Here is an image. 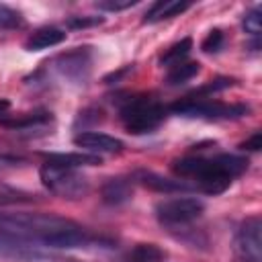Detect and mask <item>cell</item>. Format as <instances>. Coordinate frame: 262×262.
Returning <instances> with one entry per match:
<instances>
[{"label": "cell", "instance_id": "cell-1", "mask_svg": "<svg viewBox=\"0 0 262 262\" xmlns=\"http://www.w3.org/2000/svg\"><path fill=\"white\" fill-rule=\"evenodd\" d=\"M248 170V158L235 154L186 156L172 162V172L192 190L205 194H221L231 182Z\"/></svg>", "mask_w": 262, "mask_h": 262}, {"label": "cell", "instance_id": "cell-2", "mask_svg": "<svg viewBox=\"0 0 262 262\" xmlns=\"http://www.w3.org/2000/svg\"><path fill=\"white\" fill-rule=\"evenodd\" d=\"M166 113L168 108L151 94H133L119 104V119L133 135L156 131L164 123Z\"/></svg>", "mask_w": 262, "mask_h": 262}, {"label": "cell", "instance_id": "cell-3", "mask_svg": "<svg viewBox=\"0 0 262 262\" xmlns=\"http://www.w3.org/2000/svg\"><path fill=\"white\" fill-rule=\"evenodd\" d=\"M170 111L180 117L188 119H203V121H229V119H239L250 113L248 104L239 102H219L203 96H184L170 104Z\"/></svg>", "mask_w": 262, "mask_h": 262}, {"label": "cell", "instance_id": "cell-4", "mask_svg": "<svg viewBox=\"0 0 262 262\" xmlns=\"http://www.w3.org/2000/svg\"><path fill=\"white\" fill-rule=\"evenodd\" d=\"M39 178H41V184L51 194H57L61 199L74 201L90 192V180L78 168H66V166L45 162L39 168Z\"/></svg>", "mask_w": 262, "mask_h": 262}, {"label": "cell", "instance_id": "cell-5", "mask_svg": "<svg viewBox=\"0 0 262 262\" xmlns=\"http://www.w3.org/2000/svg\"><path fill=\"white\" fill-rule=\"evenodd\" d=\"M205 213V203L196 196H174L164 199L154 207V215L160 225L176 229L194 223Z\"/></svg>", "mask_w": 262, "mask_h": 262}, {"label": "cell", "instance_id": "cell-6", "mask_svg": "<svg viewBox=\"0 0 262 262\" xmlns=\"http://www.w3.org/2000/svg\"><path fill=\"white\" fill-rule=\"evenodd\" d=\"M235 262H262V221L258 215H250L242 221L233 235Z\"/></svg>", "mask_w": 262, "mask_h": 262}, {"label": "cell", "instance_id": "cell-7", "mask_svg": "<svg viewBox=\"0 0 262 262\" xmlns=\"http://www.w3.org/2000/svg\"><path fill=\"white\" fill-rule=\"evenodd\" d=\"M0 256L8 260H16V262H43L45 260V254L37 244L29 242L27 237L2 225H0Z\"/></svg>", "mask_w": 262, "mask_h": 262}, {"label": "cell", "instance_id": "cell-8", "mask_svg": "<svg viewBox=\"0 0 262 262\" xmlns=\"http://www.w3.org/2000/svg\"><path fill=\"white\" fill-rule=\"evenodd\" d=\"M92 63V51L90 47H76L68 53H61L53 59V70L70 82H84L90 74Z\"/></svg>", "mask_w": 262, "mask_h": 262}, {"label": "cell", "instance_id": "cell-9", "mask_svg": "<svg viewBox=\"0 0 262 262\" xmlns=\"http://www.w3.org/2000/svg\"><path fill=\"white\" fill-rule=\"evenodd\" d=\"M74 143L82 147L86 154L92 156H102V154H119L123 151L125 143L113 135L100 133V131H80L74 137Z\"/></svg>", "mask_w": 262, "mask_h": 262}, {"label": "cell", "instance_id": "cell-10", "mask_svg": "<svg viewBox=\"0 0 262 262\" xmlns=\"http://www.w3.org/2000/svg\"><path fill=\"white\" fill-rule=\"evenodd\" d=\"M131 196H133V178L115 176V178H108L100 186V199L104 205L119 207V205H125L127 201H131Z\"/></svg>", "mask_w": 262, "mask_h": 262}, {"label": "cell", "instance_id": "cell-11", "mask_svg": "<svg viewBox=\"0 0 262 262\" xmlns=\"http://www.w3.org/2000/svg\"><path fill=\"white\" fill-rule=\"evenodd\" d=\"M133 182H139L141 186L149 188V190H156V192H166V194H172V192H186V190H192L184 180L180 178H166V176H160L156 172H137L133 176Z\"/></svg>", "mask_w": 262, "mask_h": 262}, {"label": "cell", "instance_id": "cell-12", "mask_svg": "<svg viewBox=\"0 0 262 262\" xmlns=\"http://www.w3.org/2000/svg\"><path fill=\"white\" fill-rule=\"evenodd\" d=\"M192 6V2H182V0H156L147 12L143 14V23L145 25H156L168 18H174L182 12H186Z\"/></svg>", "mask_w": 262, "mask_h": 262}, {"label": "cell", "instance_id": "cell-13", "mask_svg": "<svg viewBox=\"0 0 262 262\" xmlns=\"http://www.w3.org/2000/svg\"><path fill=\"white\" fill-rule=\"evenodd\" d=\"M66 41V33L57 27H41L37 31H33L27 41H25V49L27 51H41L47 47H55L59 43Z\"/></svg>", "mask_w": 262, "mask_h": 262}, {"label": "cell", "instance_id": "cell-14", "mask_svg": "<svg viewBox=\"0 0 262 262\" xmlns=\"http://www.w3.org/2000/svg\"><path fill=\"white\" fill-rule=\"evenodd\" d=\"M166 260H168L166 250H162L158 244L151 242H139L131 246L123 256V262H166Z\"/></svg>", "mask_w": 262, "mask_h": 262}, {"label": "cell", "instance_id": "cell-15", "mask_svg": "<svg viewBox=\"0 0 262 262\" xmlns=\"http://www.w3.org/2000/svg\"><path fill=\"white\" fill-rule=\"evenodd\" d=\"M51 123V113L47 111H35V113H25V115H18L14 119H4L2 125L8 127V129H14V131H27V129H33V127H43Z\"/></svg>", "mask_w": 262, "mask_h": 262}, {"label": "cell", "instance_id": "cell-16", "mask_svg": "<svg viewBox=\"0 0 262 262\" xmlns=\"http://www.w3.org/2000/svg\"><path fill=\"white\" fill-rule=\"evenodd\" d=\"M45 162L57 164V166H66V168H84V166H96L100 164V156H92V154H47Z\"/></svg>", "mask_w": 262, "mask_h": 262}, {"label": "cell", "instance_id": "cell-17", "mask_svg": "<svg viewBox=\"0 0 262 262\" xmlns=\"http://www.w3.org/2000/svg\"><path fill=\"white\" fill-rule=\"evenodd\" d=\"M199 72H201V63H199V61H180V63H176V66H170V68H168L166 84H168V86L184 84V82L192 80Z\"/></svg>", "mask_w": 262, "mask_h": 262}, {"label": "cell", "instance_id": "cell-18", "mask_svg": "<svg viewBox=\"0 0 262 262\" xmlns=\"http://www.w3.org/2000/svg\"><path fill=\"white\" fill-rule=\"evenodd\" d=\"M190 49H192V39L190 37H184V39H180V41H176V43H172L168 49H164V53L160 55V66H176V63H180V61H184L186 59V55L190 53Z\"/></svg>", "mask_w": 262, "mask_h": 262}, {"label": "cell", "instance_id": "cell-19", "mask_svg": "<svg viewBox=\"0 0 262 262\" xmlns=\"http://www.w3.org/2000/svg\"><path fill=\"white\" fill-rule=\"evenodd\" d=\"M23 25H25L23 14L16 8L0 2V31H14L20 29Z\"/></svg>", "mask_w": 262, "mask_h": 262}, {"label": "cell", "instance_id": "cell-20", "mask_svg": "<svg viewBox=\"0 0 262 262\" xmlns=\"http://www.w3.org/2000/svg\"><path fill=\"white\" fill-rule=\"evenodd\" d=\"M242 25H244V31H246L248 35H252L254 39H258L260 33H262V12H260V8L254 6L252 10H248V12L244 14Z\"/></svg>", "mask_w": 262, "mask_h": 262}, {"label": "cell", "instance_id": "cell-21", "mask_svg": "<svg viewBox=\"0 0 262 262\" xmlns=\"http://www.w3.org/2000/svg\"><path fill=\"white\" fill-rule=\"evenodd\" d=\"M223 45H225L223 31H221V29H211V31L207 33V37L203 39L201 49H203L205 53H219V51L223 49Z\"/></svg>", "mask_w": 262, "mask_h": 262}, {"label": "cell", "instance_id": "cell-22", "mask_svg": "<svg viewBox=\"0 0 262 262\" xmlns=\"http://www.w3.org/2000/svg\"><path fill=\"white\" fill-rule=\"evenodd\" d=\"M31 201H35V196L25 194V192H16V190L0 188V207H6V205H18V203H31Z\"/></svg>", "mask_w": 262, "mask_h": 262}, {"label": "cell", "instance_id": "cell-23", "mask_svg": "<svg viewBox=\"0 0 262 262\" xmlns=\"http://www.w3.org/2000/svg\"><path fill=\"white\" fill-rule=\"evenodd\" d=\"M137 0H100L96 2V8L100 10H108V12H119V10H127L131 6H135Z\"/></svg>", "mask_w": 262, "mask_h": 262}, {"label": "cell", "instance_id": "cell-24", "mask_svg": "<svg viewBox=\"0 0 262 262\" xmlns=\"http://www.w3.org/2000/svg\"><path fill=\"white\" fill-rule=\"evenodd\" d=\"M100 23H104L102 16H72L68 20V27L70 29H86V27H94Z\"/></svg>", "mask_w": 262, "mask_h": 262}, {"label": "cell", "instance_id": "cell-25", "mask_svg": "<svg viewBox=\"0 0 262 262\" xmlns=\"http://www.w3.org/2000/svg\"><path fill=\"white\" fill-rule=\"evenodd\" d=\"M104 117H102V111L100 108H96V106H90V108H84V111H80L78 113V119H76V125H86V121H92V123H98V121H102Z\"/></svg>", "mask_w": 262, "mask_h": 262}, {"label": "cell", "instance_id": "cell-26", "mask_svg": "<svg viewBox=\"0 0 262 262\" xmlns=\"http://www.w3.org/2000/svg\"><path fill=\"white\" fill-rule=\"evenodd\" d=\"M27 164L25 158H18V156H10V154H0V172L2 170H16L18 166Z\"/></svg>", "mask_w": 262, "mask_h": 262}, {"label": "cell", "instance_id": "cell-27", "mask_svg": "<svg viewBox=\"0 0 262 262\" xmlns=\"http://www.w3.org/2000/svg\"><path fill=\"white\" fill-rule=\"evenodd\" d=\"M239 147H242V149H248V151H258V149L262 147V133H260V131H254Z\"/></svg>", "mask_w": 262, "mask_h": 262}, {"label": "cell", "instance_id": "cell-28", "mask_svg": "<svg viewBox=\"0 0 262 262\" xmlns=\"http://www.w3.org/2000/svg\"><path fill=\"white\" fill-rule=\"evenodd\" d=\"M8 108H10V102H8L6 98H0V117H2V115H4Z\"/></svg>", "mask_w": 262, "mask_h": 262}, {"label": "cell", "instance_id": "cell-29", "mask_svg": "<svg viewBox=\"0 0 262 262\" xmlns=\"http://www.w3.org/2000/svg\"><path fill=\"white\" fill-rule=\"evenodd\" d=\"M45 262H80V260H45Z\"/></svg>", "mask_w": 262, "mask_h": 262}]
</instances>
